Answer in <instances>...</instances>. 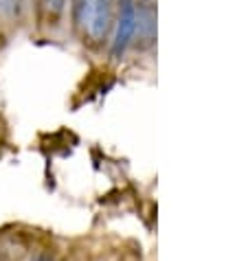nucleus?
Returning a JSON list of instances; mask_svg holds the SVG:
<instances>
[{
    "label": "nucleus",
    "instance_id": "obj_1",
    "mask_svg": "<svg viewBox=\"0 0 248 261\" xmlns=\"http://www.w3.org/2000/svg\"><path fill=\"white\" fill-rule=\"evenodd\" d=\"M75 20L92 40H104L110 27V0H75Z\"/></svg>",
    "mask_w": 248,
    "mask_h": 261
},
{
    "label": "nucleus",
    "instance_id": "obj_2",
    "mask_svg": "<svg viewBox=\"0 0 248 261\" xmlns=\"http://www.w3.org/2000/svg\"><path fill=\"white\" fill-rule=\"evenodd\" d=\"M138 27V9L134 0H121V11H119V24H116L114 42H112V55L119 57L128 44L132 42Z\"/></svg>",
    "mask_w": 248,
    "mask_h": 261
},
{
    "label": "nucleus",
    "instance_id": "obj_3",
    "mask_svg": "<svg viewBox=\"0 0 248 261\" xmlns=\"http://www.w3.org/2000/svg\"><path fill=\"white\" fill-rule=\"evenodd\" d=\"M46 7H48L51 11H62L64 0H46Z\"/></svg>",
    "mask_w": 248,
    "mask_h": 261
},
{
    "label": "nucleus",
    "instance_id": "obj_4",
    "mask_svg": "<svg viewBox=\"0 0 248 261\" xmlns=\"http://www.w3.org/2000/svg\"><path fill=\"white\" fill-rule=\"evenodd\" d=\"M33 261H53V259H51V257H46V255H38V257H35Z\"/></svg>",
    "mask_w": 248,
    "mask_h": 261
}]
</instances>
